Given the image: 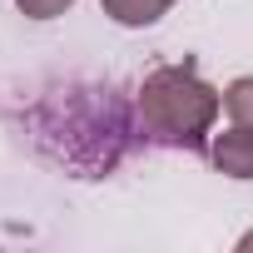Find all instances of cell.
<instances>
[{
	"instance_id": "6da1fadb",
	"label": "cell",
	"mask_w": 253,
	"mask_h": 253,
	"mask_svg": "<svg viewBox=\"0 0 253 253\" xmlns=\"http://www.w3.org/2000/svg\"><path fill=\"white\" fill-rule=\"evenodd\" d=\"M218 109H223V94L213 84H204L189 60L184 65H159L139 84V124L164 149H184V154L209 149Z\"/></svg>"
},
{
	"instance_id": "7a4b0ae2",
	"label": "cell",
	"mask_w": 253,
	"mask_h": 253,
	"mask_svg": "<svg viewBox=\"0 0 253 253\" xmlns=\"http://www.w3.org/2000/svg\"><path fill=\"white\" fill-rule=\"evenodd\" d=\"M209 159L228 179H253V129L248 124H233L223 134H209Z\"/></svg>"
},
{
	"instance_id": "3957f363",
	"label": "cell",
	"mask_w": 253,
	"mask_h": 253,
	"mask_svg": "<svg viewBox=\"0 0 253 253\" xmlns=\"http://www.w3.org/2000/svg\"><path fill=\"white\" fill-rule=\"evenodd\" d=\"M104 5V15L114 20V25H129V30H144V25H154L174 0H99Z\"/></svg>"
},
{
	"instance_id": "277c9868",
	"label": "cell",
	"mask_w": 253,
	"mask_h": 253,
	"mask_svg": "<svg viewBox=\"0 0 253 253\" xmlns=\"http://www.w3.org/2000/svg\"><path fill=\"white\" fill-rule=\"evenodd\" d=\"M223 109H228L233 124H248L253 129V75H243V80H233L223 89Z\"/></svg>"
},
{
	"instance_id": "5b68a950",
	"label": "cell",
	"mask_w": 253,
	"mask_h": 253,
	"mask_svg": "<svg viewBox=\"0 0 253 253\" xmlns=\"http://www.w3.org/2000/svg\"><path fill=\"white\" fill-rule=\"evenodd\" d=\"M20 5V15H30V20H55V15H65L75 0H15Z\"/></svg>"
},
{
	"instance_id": "8992f818",
	"label": "cell",
	"mask_w": 253,
	"mask_h": 253,
	"mask_svg": "<svg viewBox=\"0 0 253 253\" xmlns=\"http://www.w3.org/2000/svg\"><path fill=\"white\" fill-rule=\"evenodd\" d=\"M238 248H253V233H248V238H238Z\"/></svg>"
}]
</instances>
